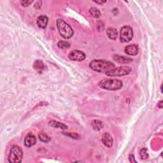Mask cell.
<instances>
[{
  "instance_id": "3957f363",
  "label": "cell",
  "mask_w": 163,
  "mask_h": 163,
  "mask_svg": "<svg viewBox=\"0 0 163 163\" xmlns=\"http://www.w3.org/2000/svg\"><path fill=\"white\" fill-rule=\"evenodd\" d=\"M57 27L61 36L64 39H70L73 35V30L71 27L62 19H57Z\"/></svg>"
},
{
  "instance_id": "5b68a950",
  "label": "cell",
  "mask_w": 163,
  "mask_h": 163,
  "mask_svg": "<svg viewBox=\"0 0 163 163\" xmlns=\"http://www.w3.org/2000/svg\"><path fill=\"white\" fill-rule=\"evenodd\" d=\"M131 71V68L129 66H124L118 68H115L110 71L105 73L108 76H122L129 75Z\"/></svg>"
},
{
  "instance_id": "7402d4cb",
  "label": "cell",
  "mask_w": 163,
  "mask_h": 163,
  "mask_svg": "<svg viewBox=\"0 0 163 163\" xmlns=\"http://www.w3.org/2000/svg\"><path fill=\"white\" fill-rule=\"evenodd\" d=\"M129 161L131 162H137L136 160L135 159V156H134V155H132V154L129 155Z\"/></svg>"
},
{
  "instance_id": "ba28073f",
  "label": "cell",
  "mask_w": 163,
  "mask_h": 163,
  "mask_svg": "<svg viewBox=\"0 0 163 163\" xmlns=\"http://www.w3.org/2000/svg\"><path fill=\"white\" fill-rule=\"evenodd\" d=\"M101 141L103 145L107 147H111L113 144V139L109 132H104L101 137Z\"/></svg>"
},
{
  "instance_id": "cb8c5ba5",
  "label": "cell",
  "mask_w": 163,
  "mask_h": 163,
  "mask_svg": "<svg viewBox=\"0 0 163 163\" xmlns=\"http://www.w3.org/2000/svg\"><path fill=\"white\" fill-rule=\"evenodd\" d=\"M96 3H98V4H103L104 3H105L106 2L104 1V2H94Z\"/></svg>"
},
{
  "instance_id": "9a60e30c",
  "label": "cell",
  "mask_w": 163,
  "mask_h": 163,
  "mask_svg": "<svg viewBox=\"0 0 163 163\" xmlns=\"http://www.w3.org/2000/svg\"><path fill=\"white\" fill-rule=\"evenodd\" d=\"M33 68L37 72L41 73L43 71L45 67L42 61L36 60L33 64Z\"/></svg>"
},
{
  "instance_id": "7a4b0ae2",
  "label": "cell",
  "mask_w": 163,
  "mask_h": 163,
  "mask_svg": "<svg viewBox=\"0 0 163 163\" xmlns=\"http://www.w3.org/2000/svg\"><path fill=\"white\" fill-rule=\"evenodd\" d=\"M98 85L102 89L110 90V91H117L120 89L123 83L121 80L115 79H104L100 81Z\"/></svg>"
},
{
  "instance_id": "8fae6325",
  "label": "cell",
  "mask_w": 163,
  "mask_h": 163,
  "mask_svg": "<svg viewBox=\"0 0 163 163\" xmlns=\"http://www.w3.org/2000/svg\"><path fill=\"white\" fill-rule=\"evenodd\" d=\"M36 142V138L35 135H33V134H29L27 135L24 140V145L27 147H30L33 146Z\"/></svg>"
},
{
  "instance_id": "e0dca14e",
  "label": "cell",
  "mask_w": 163,
  "mask_h": 163,
  "mask_svg": "<svg viewBox=\"0 0 163 163\" xmlns=\"http://www.w3.org/2000/svg\"><path fill=\"white\" fill-rule=\"evenodd\" d=\"M89 13L95 18H99L101 15V13H100L99 10L96 8H95V7H92V8H90Z\"/></svg>"
},
{
  "instance_id": "30bf717a",
  "label": "cell",
  "mask_w": 163,
  "mask_h": 163,
  "mask_svg": "<svg viewBox=\"0 0 163 163\" xmlns=\"http://www.w3.org/2000/svg\"><path fill=\"white\" fill-rule=\"evenodd\" d=\"M48 22H49V18H48L46 15H44L38 17L36 20V24L38 26L42 29H45L47 27Z\"/></svg>"
},
{
  "instance_id": "4fadbf2b",
  "label": "cell",
  "mask_w": 163,
  "mask_h": 163,
  "mask_svg": "<svg viewBox=\"0 0 163 163\" xmlns=\"http://www.w3.org/2000/svg\"><path fill=\"white\" fill-rule=\"evenodd\" d=\"M107 35L108 37L110 38V40H116L117 38L118 32H117V30H116V28L112 27H108L107 29Z\"/></svg>"
},
{
  "instance_id": "44dd1931",
  "label": "cell",
  "mask_w": 163,
  "mask_h": 163,
  "mask_svg": "<svg viewBox=\"0 0 163 163\" xmlns=\"http://www.w3.org/2000/svg\"><path fill=\"white\" fill-rule=\"evenodd\" d=\"M33 1H21V4L22 5V6L24 7H27L28 6H30L31 4L33 3Z\"/></svg>"
},
{
  "instance_id": "8992f818",
  "label": "cell",
  "mask_w": 163,
  "mask_h": 163,
  "mask_svg": "<svg viewBox=\"0 0 163 163\" xmlns=\"http://www.w3.org/2000/svg\"><path fill=\"white\" fill-rule=\"evenodd\" d=\"M133 37V31L129 26H125L120 31V40L121 42H129Z\"/></svg>"
},
{
  "instance_id": "603a6c76",
  "label": "cell",
  "mask_w": 163,
  "mask_h": 163,
  "mask_svg": "<svg viewBox=\"0 0 163 163\" xmlns=\"http://www.w3.org/2000/svg\"><path fill=\"white\" fill-rule=\"evenodd\" d=\"M158 107L160 108H162V101H161L159 102V103L158 104Z\"/></svg>"
},
{
  "instance_id": "9c48e42d",
  "label": "cell",
  "mask_w": 163,
  "mask_h": 163,
  "mask_svg": "<svg viewBox=\"0 0 163 163\" xmlns=\"http://www.w3.org/2000/svg\"><path fill=\"white\" fill-rule=\"evenodd\" d=\"M124 51L129 55H136L138 52V47L135 44L129 45L125 47Z\"/></svg>"
},
{
  "instance_id": "ffe728a7",
  "label": "cell",
  "mask_w": 163,
  "mask_h": 163,
  "mask_svg": "<svg viewBox=\"0 0 163 163\" xmlns=\"http://www.w3.org/2000/svg\"><path fill=\"white\" fill-rule=\"evenodd\" d=\"M140 155L141 159H145L149 157V154H148V150L146 148L143 149L141 150L140 152Z\"/></svg>"
},
{
  "instance_id": "ac0fdd59",
  "label": "cell",
  "mask_w": 163,
  "mask_h": 163,
  "mask_svg": "<svg viewBox=\"0 0 163 163\" xmlns=\"http://www.w3.org/2000/svg\"><path fill=\"white\" fill-rule=\"evenodd\" d=\"M38 137H39L40 140L43 141V142H45V143H47L48 141H49L51 140V138L47 135V134L44 132V131H41L39 135H38Z\"/></svg>"
},
{
  "instance_id": "5bb4252c",
  "label": "cell",
  "mask_w": 163,
  "mask_h": 163,
  "mask_svg": "<svg viewBox=\"0 0 163 163\" xmlns=\"http://www.w3.org/2000/svg\"><path fill=\"white\" fill-rule=\"evenodd\" d=\"M49 126L54 128H59L61 129H68V126L66 125H65L64 124H63L61 122H57L54 120H52L49 122Z\"/></svg>"
},
{
  "instance_id": "7c38bea8",
  "label": "cell",
  "mask_w": 163,
  "mask_h": 163,
  "mask_svg": "<svg viewBox=\"0 0 163 163\" xmlns=\"http://www.w3.org/2000/svg\"><path fill=\"white\" fill-rule=\"evenodd\" d=\"M113 60L116 61V62L121 64H124V63H131L133 60L129 57H125V56H122L119 55H115L113 56Z\"/></svg>"
},
{
  "instance_id": "52a82bcc",
  "label": "cell",
  "mask_w": 163,
  "mask_h": 163,
  "mask_svg": "<svg viewBox=\"0 0 163 163\" xmlns=\"http://www.w3.org/2000/svg\"><path fill=\"white\" fill-rule=\"evenodd\" d=\"M68 57L71 60L76 61H82L85 59L86 55L83 52L80 51L75 50L70 52Z\"/></svg>"
},
{
  "instance_id": "277c9868",
  "label": "cell",
  "mask_w": 163,
  "mask_h": 163,
  "mask_svg": "<svg viewBox=\"0 0 163 163\" xmlns=\"http://www.w3.org/2000/svg\"><path fill=\"white\" fill-rule=\"evenodd\" d=\"M22 156L23 152L22 149L17 145H14L11 148L10 151L8 162L12 163H19L21 162Z\"/></svg>"
},
{
  "instance_id": "2e32d148",
  "label": "cell",
  "mask_w": 163,
  "mask_h": 163,
  "mask_svg": "<svg viewBox=\"0 0 163 163\" xmlns=\"http://www.w3.org/2000/svg\"><path fill=\"white\" fill-rule=\"evenodd\" d=\"M91 126L94 130L98 131L103 128L104 124L101 121L99 120H94L91 122Z\"/></svg>"
},
{
  "instance_id": "6da1fadb",
  "label": "cell",
  "mask_w": 163,
  "mask_h": 163,
  "mask_svg": "<svg viewBox=\"0 0 163 163\" xmlns=\"http://www.w3.org/2000/svg\"><path fill=\"white\" fill-rule=\"evenodd\" d=\"M89 68L99 73H107L116 68L115 64L109 61L106 60H92L89 63Z\"/></svg>"
},
{
  "instance_id": "d6986e66",
  "label": "cell",
  "mask_w": 163,
  "mask_h": 163,
  "mask_svg": "<svg viewBox=\"0 0 163 163\" xmlns=\"http://www.w3.org/2000/svg\"><path fill=\"white\" fill-rule=\"evenodd\" d=\"M57 46H58L59 48L62 49H68L70 47V44L68 42H64V41H59L57 43Z\"/></svg>"
}]
</instances>
